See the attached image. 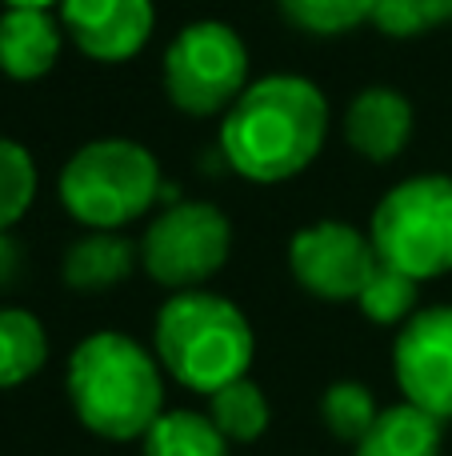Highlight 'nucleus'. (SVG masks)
<instances>
[{
  "label": "nucleus",
  "instance_id": "nucleus-1",
  "mask_svg": "<svg viewBox=\"0 0 452 456\" xmlns=\"http://www.w3.org/2000/svg\"><path fill=\"white\" fill-rule=\"evenodd\" d=\"M328 136V101L312 80L293 72L261 77L237 96L221 125V152L253 184L301 176Z\"/></svg>",
  "mask_w": 452,
  "mask_h": 456
},
{
  "label": "nucleus",
  "instance_id": "nucleus-2",
  "mask_svg": "<svg viewBox=\"0 0 452 456\" xmlns=\"http://www.w3.org/2000/svg\"><path fill=\"white\" fill-rule=\"evenodd\" d=\"M77 420L101 441H144L165 412V377L157 353L125 332H93L69 356L64 372Z\"/></svg>",
  "mask_w": 452,
  "mask_h": 456
},
{
  "label": "nucleus",
  "instance_id": "nucleus-3",
  "mask_svg": "<svg viewBox=\"0 0 452 456\" xmlns=\"http://www.w3.org/2000/svg\"><path fill=\"white\" fill-rule=\"evenodd\" d=\"M152 353L176 385L213 396L216 388L248 377L256 337L232 300L205 289H184L160 305L152 324Z\"/></svg>",
  "mask_w": 452,
  "mask_h": 456
},
{
  "label": "nucleus",
  "instance_id": "nucleus-4",
  "mask_svg": "<svg viewBox=\"0 0 452 456\" xmlns=\"http://www.w3.org/2000/svg\"><path fill=\"white\" fill-rule=\"evenodd\" d=\"M61 205L85 228H117L141 221L160 197V165L144 144L104 136L69 157L61 173Z\"/></svg>",
  "mask_w": 452,
  "mask_h": 456
},
{
  "label": "nucleus",
  "instance_id": "nucleus-5",
  "mask_svg": "<svg viewBox=\"0 0 452 456\" xmlns=\"http://www.w3.org/2000/svg\"><path fill=\"white\" fill-rule=\"evenodd\" d=\"M368 240L381 265L421 284L452 273V176L424 173L392 184L373 208Z\"/></svg>",
  "mask_w": 452,
  "mask_h": 456
},
{
  "label": "nucleus",
  "instance_id": "nucleus-6",
  "mask_svg": "<svg viewBox=\"0 0 452 456\" xmlns=\"http://www.w3.org/2000/svg\"><path fill=\"white\" fill-rule=\"evenodd\" d=\"M248 80V48L221 20L184 24L165 53V93L184 117H216L237 104Z\"/></svg>",
  "mask_w": 452,
  "mask_h": 456
},
{
  "label": "nucleus",
  "instance_id": "nucleus-7",
  "mask_svg": "<svg viewBox=\"0 0 452 456\" xmlns=\"http://www.w3.org/2000/svg\"><path fill=\"white\" fill-rule=\"evenodd\" d=\"M232 252V224L208 200H176L144 228L141 265L173 292L200 289L224 268Z\"/></svg>",
  "mask_w": 452,
  "mask_h": 456
},
{
  "label": "nucleus",
  "instance_id": "nucleus-8",
  "mask_svg": "<svg viewBox=\"0 0 452 456\" xmlns=\"http://www.w3.org/2000/svg\"><path fill=\"white\" fill-rule=\"evenodd\" d=\"M376 256L368 232L344 221H317L293 236L288 244V268L296 284L317 300H357L365 281L376 273Z\"/></svg>",
  "mask_w": 452,
  "mask_h": 456
},
{
  "label": "nucleus",
  "instance_id": "nucleus-9",
  "mask_svg": "<svg viewBox=\"0 0 452 456\" xmlns=\"http://www.w3.org/2000/svg\"><path fill=\"white\" fill-rule=\"evenodd\" d=\"M392 372L408 404L452 420V305L416 308L400 324Z\"/></svg>",
  "mask_w": 452,
  "mask_h": 456
},
{
  "label": "nucleus",
  "instance_id": "nucleus-10",
  "mask_svg": "<svg viewBox=\"0 0 452 456\" xmlns=\"http://www.w3.org/2000/svg\"><path fill=\"white\" fill-rule=\"evenodd\" d=\"M69 40L101 64L133 61L157 28L152 0H61Z\"/></svg>",
  "mask_w": 452,
  "mask_h": 456
},
{
  "label": "nucleus",
  "instance_id": "nucleus-11",
  "mask_svg": "<svg viewBox=\"0 0 452 456\" xmlns=\"http://www.w3.org/2000/svg\"><path fill=\"white\" fill-rule=\"evenodd\" d=\"M413 101L389 85L360 88L344 112V141L352 152H360L373 165L400 157L413 136Z\"/></svg>",
  "mask_w": 452,
  "mask_h": 456
},
{
  "label": "nucleus",
  "instance_id": "nucleus-12",
  "mask_svg": "<svg viewBox=\"0 0 452 456\" xmlns=\"http://www.w3.org/2000/svg\"><path fill=\"white\" fill-rule=\"evenodd\" d=\"M64 24L52 16V8H4L0 16V72L8 80H40L56 69L61 56Z\"/></svg>",
  "mask_w": 452,
  "mask_h": 456
},
{
  "label": "nucleus",
  "instance_id": "nucleus-13",
  "mask_svg": "<svg viewBox=\"0 0 452 456\" xmlns=\"http://www.w3.org/2000/svg\"><path fill=\"white\" fill-rule=\"evenodd\" d=\"M136 265H141V248L128 236L109 232V228H93L64 252L61 276L77 292H109L120 281H128Z\"/></svg>",
  "mask_w": 452,
  "mask_h": 456
},
{
  "label": "nucleus",
  "instance_id": "nucleus-14",
  "mask_svg": "<svg viewBox=\"0 0 452 456\" xmlns=\"http://www.w3.org/2000/svg\"><path fill=\"white\" fill-rule=\"evenodd\" d=\"M445 449V420L416 404H392L373 420L357 444V456H440Z\"/></svg>",
  "mask_w": 452,
  "mask_h": 456
},
{
  "label": "nucleus",
  "instance_id": "nucleus-15",
  "mask_svg": "<svg viewBox=\"0 0 452 456\" xmlns=\"http://www.w3.org/2000/svg\"><path fill=\"white\" fill-rule=\"evenodd\" d=\"M48 361V332L28 308H0V388L32 380Z\"/></svg>",
  "mask_w": 452,
  "mask_h": 456
},
{
  "label": "nucleus",
  "instance_id": "nucleus-16",
  "mask_svg": "<svg viewBox=\"0 0 452 456\" xmlns=\"http://www.w3.org/2000/svg\"><path fill=\"white\" fill-rule=\"evenodd\" d=\"M229 436L213 425V417L176 409L160 412L144 433V456H229Z\"/></svg>",
  "mask_w": 452,
  "mask_h": 456
},
{
  "label": "nucleus",
  "instance_id": "nucleus-17",
  "mask_svg": "<svg viewBox=\"0 0 452 456\" xmlns=\"http://www.w3.org/2000/svg\"><path fill=\"white\" fill-rule=\"evenodd\" d=\"M208 417H213V425L221 428L232 444H253L269 433L272 409H269L264 388L256 385V380L240 377L208 396Z\"/></svg>",
  "mask_w": 452,
  "mask_h": 456
},
{
  "label": "nucleus",
  "instance_id": "nucleus-18",
  "mask_svg": "<svg viewBox=\"0 0 452 456\" xmlns=\"http://www.w3.org/2000/svg\"><path fill=\"white\" fill-rule=\"evenodd\" d=\"M381 417L376 396L360 380H336L328 385V393L320 396V420L325 428L344 444H360V436L373 428V420Z\"/></svg>",
  "mask_w": 452,
  "mask_h": 456
},
{
  "label": "nucleus",
  "instance_id": "nucleus-19",
  "mask_svg": "<svg viewBox=\"0 0 452 456\" xmlns=\"http://www.w3.org/2000/svg\"><path fill=\"white\" fill-rule=\"evenodd\" d=\"M416 297H421V281L389 265H376V273L365 281L357 305L373 324H405L416 313Z\"/></svg>",
  "mask_w": 452,
  "mask_h": 456
},
{
  "label": "nucleus",
  "instance_id": "nucleus-20",
  "mask_svg": "<svg viewBox=\"0 0 452 456\" xmlns=\"http://www.w3.org/2000/svg\"><path fill=\"white\" fill-rule=\"evenodd\" d=\"M36 200V160L24 144L0 136V232H8Z\"/></svg>",
  "mask_w": 452,
  "mask_h": 456
},
{
  "label": "nucleus",
  "instance_id": "nucleus-21",
  "mask_svg": "<svg viewBox=\"0 0 452 456\" xmlns=\"http://www.w3.org/2000/svg\"><path fill=\"white\" fill-rule=\"evenodd\" d=\"M288 24L312 37H341L373 16V0H280Z\"/></svg>",
  "mask_w": 452,
  "mask_h": 456
},
{
  "label": "nucleus",
  "instance_id": "nucleus-22",
  "mask_svg": "<svg viewBox=\"0 0 452 456\" xmlns=\"http://www.w3.org/2000/svg\"><path fill=\"white\" fill-rule=\"evenodd\" d=\"M368 20L392 40H408V37H421L424 28H437L424 0H373V16Z\"/></svg>",
  "mask_w": 452,
  "mask_h": 456
},
{
  "label": "nucleus",
  "instance_id": "nucleus-23",
  "mask_svg": "<svg viewBox=\"0 0 452 456\" xmlns=\"http://www.w3.org/2000/svg\"><path fill=\"white\" fill-rule=\"evenodd\" d=\"M20 268H24V252H20V244H16L8 232H0V289L16 284Z\"/></svg>",
  "mask_w": 452,
  "mask_h": 456
},
{
  "label": "nucleus",
  "instance_id": "nucleus-24",
  "mask_svg": "<svg viewBox=\"0 0 452 456\" xmlns=\"http://www.w3.org/2000/svg\"><path fill=\"white\" fill-rule=\"evenodd\" d=\"M432 24H452V0H424Z\"/></svg>",
  "mask_w": 452,
  "mask_h": 456
},
{
  "label": "nucleus",
  "instance_id": "nucleus-25",
  "mask_svg": "<svg viewBox=\"0 0 452 456\" xmlns=\"http://www.w3.org/2000/svg\"><path fill=\"white\" fill-rule=\"evenodd\" d=\"M8 8H52V4H61V0H4Z\"/></svg>",
  "mask_w": 452,
  "mask_h": 456
}]
</instances>
